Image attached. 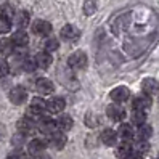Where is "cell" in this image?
Masks as SVG:
<instances>
[{
  "instance_id": "8fae6325",
  "label": "cell",
  "mask_w": 159,
  "mask_h": 159,
  "mask_svg": "<svg viewBox=\"0 0 159 159\" xmlns=\"http://www.w3.org/2000/svg\"><path fill=\"white\" fill-rule=\"evenodd\" d=\"M64 108H66V103H64V100L60 98V97H55L47 103V109H48L52 114H60L61 111H64Z\"/></svg>"
},
{
  "instance_id": "52a82bcc",
  "label": "cell",
  "mask_w": 159,
  "mask_h": 159,
  "mask_svg": "<svg viewBox=\"0 0 159 159\" xmlns=\"http://www.w3.org/2000/svg\"><path fill=\"white\" fill-rule=\"evenodd\" d=\"M18 130H20L23 135L32 134L34 130H35V122H34V119H31L29 116H26V117L20 119V120H18Z\"/></svg>"
},
{
  "instance_id": "4fadbf2b",
  "label": "cell",
  "mask_w": 159,
  "mask_h": 159,
  "mask_svg": "<svg viewBox=\"0 0 159 159\" xmlns=\"http://www.w3.org/2000/svg\"><path fill=\"white\" fill-rule=\"evenodd\" d=\"M11 42H13L15 47H18V48H23V47H26L29 43V35H27L23 29H20L11 35Z\"/></svg>"
},
{
  "instance_id": "8992f818",
  "label": "cell",
  "mask_w": 159,
  "mask_h": 159,
  "mask_svg": "<svg viewBox=\"0 0 159 159\" xmlns=\"http://www.w3.org/2000/svg\"><path fill=\"white\" fill-rule=\"evenodd\" d=\"M60 35H61V39L68 40V42H72V40H77V39H79L80 32H79V29H77L76 26H72V24H66V26H64L63 29H61Z\"/></svg>"
},
{
  "instance_id": "d4e9b609",
  "label": "cell",
  "mask_w": 159,
  "mask_h": 159,
  "mask_svg": "<svg viewBox=\"0 0 159 159\" xmlns=\"http://www.w3.org/2000/svg\"><path fill=\"white\" fill-rule=\"evenodd\" d=\"M13 48H15V45H13L11 39H2V40H0V53L11 55L13 53Z\"/></svg>"
},
{
  "instance_id": "5b68a950",
  "label": "cell",
  "mask_w": 159,
  "mask_h": 159,
  "mask_svg": "<svg viewBox=\"0 0 159 159\" xmlns=\"http://www.w3.org/2000/svg\"><path fill=\"white\" fill-rule=\"evenodd\" d=\"M35 89H37L39 93H42V95H50V93H53V90H55V85H53V82L50 79L40 77L35 82Z\"/></svg>"
},
{
  "instance_id": "7a4b0ae2",
  "label": "cell",
  "mask_w": 159,
  "mask_h": 159,
  "mask_svg": "<svg viewBox=\"0 0 159 159\" xmlns=\"http://www.w3.org/2000/svg\"><path fill=\"white\" fill-rule=\"evenodd\" d=\"M8 98H10V101L13 103V105H23V103L26 101V98H27V92H26L24 87L16 85V87H13L10 90Z\"/></svg>"
},
{
  "instance_id": "5bb4252c",
  "label": "cell",
  "mask_w": 159,
  "mask_h": 159,
  "mask_svg": "<svg viewBox=\"0 0 159 159\" xmlns=\"http://www.w3.org/2000/svg\"><path fill=\"white\" fill-rule=\"evenodd\" d=\"M45 149V142H42V140L39 138H34L29 142V145H27V151H29V154L32 156H40L43 153Z\"/></svg>"
},
{
  "instance_id": "83f0119b",
  "label": "cell",
  "mask_w": 159,
  "mask_h": 159,
  "mask_svg": "<svg viewBox=\"0 0 159 159\" xmlns=\"http://www.w3.org/2000/svg\"><path fill=\"white\" fill-rule=\"evenodd\" d=\"M97 10V3H95V0H87L85 3H84V13H85L87 16L93 15Z\"/></svg>"
},
{
  "instance_id": "f1b7e54d",
  "label": "cell",
  "mask_w": 159,
  "mask_h": 159,
  "mask_svg": "<svg viewBox=\"0 0 159 159\" xmlns=\"http://www.w3.org/2000/svg\"><path fill=\"white\" fill-rule=\"evenodd\" d=\"M60 47V43H58V40L57 39H48L47 40V43H45V52H55Z\"/></svg>"
},
{
  "instance_id": "ba28073f",
  "label": "cell",
  "mask_w": 159,
  "mask_h": 159,
  "mask_svg": "<svg viewBox=\"0 0 159 159\" xmlns=\"http://www.w3.org/2000/svg\"><path fill=\"white\" fill-rule=\"evenodd\" d=\"M142 90H143L145 95L153 97L154 93L159 92V82H157L156 79H153V77H148V79H145V80L142 82Z\"/></svg>"
},
{
  "instance_id": "d6986e66",
  "label": "cell",
  "mask_w": 159,
  "mask_h": 159,
  "mask_svg": "<svg viewBox=\"0 0 159 159\" xmlns=\"http://www.w3.org/2000/svg\"><path fill=\"white\" fill-rule=\"evenodd\" d=\"M57 125H58V129L63 130V132H68V130L72 129L74 120H72V117L68 116V114H61V116L57 119Z\"/></svg>"
},
{
  "instance_id": "277c9868",
  "label": "cell",
  "mask_w": 159,
  "mask_h": 159,
  "mask_svg": "<svg viewBox=\"0 0 159 159\" xmlns=\"http://www.w3.org/2000/svg\"><path fill=\"white\" fill-rule=\"evenodd\" d=\"M109 98L114 103H124L130 98V90L127 87H116L114 90H111Z\"/></svg>"
},
{
  "instance_id": "ffe728a7",
  "label": "cell",
  "mask_w": 159,
  "mask_h": 159,
  "mask_svg": "<svg viewBox=\"0 0 159 159\" xmlns=\"http://www.w3.org/2000/svg\"><path fill=\"white\" fill-rule=\"evenodd\" d=\"M117 137H120L124 142H129V140L134 138V127L130 124H120L119 130H117Z\"/></svg>"
},
{
  "instance_id": "9a60e30c",
  "label": "cell",
  "mask_w": 159,
  "mask_h": 159,
  "mask_svg": "<svg viewBox=\"0 0 159 159\" xmlns=\"http://www.w3.org/2000/svg\"><path fill=\"white\" fill-rule=\"evenodd\" d=\"M66 142H68L66 135H64V134H60V132H55L53 135H50L48 145L53 146V148H57V149H63L64 146H66Z\"/></svg>"
},
{
  "instance_id": "4316f807",
  "label": "cell",
  "mask_w": 159,
  "mask_h": 159,
  "mask_svg": "<svg viewBox=\"0 0 159 159\" xmlns=\"http://www.w3.org/2000/svg\"><path fill=\"white\" fill-rule=\"evenodd\" d=\"M148 149H149L148 142H142V140H138L137 145L134 146V153H135V154H145Z\"/></svg>"
},
{
  "instance_id": "7c38bea8",
  "label": "cell",
  "mask_w": 159,
  "mask_h": 159,
  "mask_svg": "<svg viewBox=\"0 0 159 159\" xmlns=\"http://www.w3.org/2000/svg\"><path fill=\"white\" fill-rule=\"evenodd\" d=\"M45 109H47V103H45L42 98L35 97V98H32V100H31V105H29V113H31L32 116H40Z\"/></svg>"
},
{
  "instance_id": "9c48e42d",
  "label": "cell",
  "mask_w": 159,
  "mask_h": 159,
  "mask_svg": "<svg viewBox=\"0 0 159 159\" xmlns=\"http://www.w3.org/2000/svg\"><path fill=\"white\" fill-rule=\"evenodd\" d=\"M32 32L37 35H48L52 32V24L48 21H43V20H37L32 24Z\"/></svg>"
},
{
  "instance_id": "484cf974",
  "label": "cell",
  "mask_w": 159,
  "mask_h": 159,
  "mask_svg": "<svg viewBox=\"0 0 159 159\" xmlns=\"http://www.w3.org/2000/svg\"><path fill=\"white\" fill-rule=\"evenodd\" d=\"M146 122V113L142 109H135L132 113V124H137V125H142Z\"/></svg>"
},
{
  "instance_id": "836d02e7",
  "label": "cell",
  "mask_w": 159,
  "mask_h": 159,
  "mask_svg": "<svg viewBox=\"0 0 159 159\" xmlns=\"http://www.w3.org/2000/svg\"><path fill=\"white\" fill-rule=\"evenodd\" d=\"M37 159H52V157H50L48 154H43V153H42V154H40L39 157H37Z\"/></svg>"
},
{
  "instance_id": "7402d4cb",
  "label": "cell",
  "mask_w": 159,
  "mask_h": 159,
  "mask_svg": "<svg viewBox=\"0 0 159 159\" xmlns=\"http://www.w3.org/2000/svg\"><path fill=\"white\" fill-rule=\"evenodd\" d=\"M153 135V127L149 124H142L138 125V140H142V142H148L149 137Z\"/></svg>"
},
{
  "instance_id": "f546056e",
  "label": "cell",
  "mask_w": 159,
  "mask_h": 159,
  "mask_svg": "<svg viewBox=\"0 0 159 159\" xmlns=\"http://www.w3.org/2000/svg\"><path fill=\"white\" fill-rule=\"evenodd\" d=\"M10 72V66L5 60H0V77H5L7 74Z\"/></svg>"
},
{
  "instance_id": "6da1fadb",
  "label": "cell",
  "mask_w": 159,
  "mask_h": 159,
  "mask_svg": "<svg viewBox=\"0 0 159 159\" xmlns=\"http://www.w3.org/2000/svg\"><path fill=\"white\" fill-rule=\"evenodd\" d=\"M68 64H69L71 69H84L87 66V55L84 53L82 50L74 52L72 55H69Z\"/></svg>"
},
{
  "instance_id": "cb8c5ba5",
  "label": "cell",
  "mask_w": 159,
  "mask_h": 159,
  "mask_svg": "<svg viewBox=\"0 0 159 159\" xmlns=\"http://www.w3.org/2000/svg\"><path fill=\"white\" fill-rule=\"evenodd\" d=\"M13 20H15L16 26H18V27H21V29H23V27H26L27 24H29V13L23 10V11H20V13H16Z\"/></svg>"
},
{
  "instance_id": "3957f363",
  "label": "cell",
  "mask_w": 159,
  "mask_h": 159,
  "mask_svg": "<svg viewBox=\"0 0 159 159\" xmlns=\"http://www.w3.org/2000/svg\"><path fill=\"white\" fill-rule=\"evenodd\" d=\"M106 114L111 120H114V122H120L124 117H125V111L122 106H119V103H114V105H109L106 108Z\"/></svg>"
},
{
  "instance_id": "1f68e13d",
  "label": "cell",
  "mask_w": 159,
  "mask_h": 159,
  "mask_svg": "<svg viewBox=\"0 0 159 159\" xmlns=\"http://www.w3.org/2000/svg\"><path fill=\"white\" fill-rule=\"evenodd\" d=\"M85 122H87V125L93 127V125H97V124H98V117H95L93 114H89V116L85 117Z\"/></svg>"
},
{
  "instance_id": "44dd1931",
  "label": "cell",
  "mask_w": 159,
  "mask_h": 159,
  "mask_svg": "<svg viewBox=\"0 0 159 159\" xmlns=\"http://www.w3.org/2000/svg\"><path fill=\"white\" fill-rule=\"evenodd\" d=\"M132 154H134V148L130 146L127 142H124L122 145H119L117 149H116V156L119 159H129Z\"/></svg>"
},
{
  "instance_id": "ac0fdd59",
  "label": "cell",
  "mask_w": 159,
  "mask_h": 159,
  "mask_svg": "<svg viewBox=\"0 0 159 159\" xmlns=\"http://www.w3.org/2000/svg\"><path fill=\"white\" fill-rule=\"evenodd\" d=\"M151 98H149L148 95H142V97H137L134 100V108L135 109H142V111H146L151 108Z\"/></svg>"
},
{
  "instance_id": "d6a6232c",
  "label": "cell",
  "mask_w": 159,
  "mask_h": 159,
  "mask_svg": "<svg viewBox=\"0 0 159 159\" xmlns=\"http://www.w3.org/2000/svg\"><path fill=\"white\" fill-rule=\"evenodd\" d=\"M23 142H24V135H23V134H21V135H15V138H13V145L21 146Z\"/></svg>"
},
{
  "instance_id": "30bf717a",
  "label": "cell",
  "mask_w": 159,
  "mask_h": 159,
  "mask_svg": "<svg viewBox=\"0 0 159 159\" xmlns=\"http://www.w3.org/2000/svg\"><path fill=\"white\" fill-rule=\"evenodd\" d=\"M57 120H52V119H42L40 122H39V130L43 134V135H53L55 132H57Z\"/></svg>"
},
{
  "instance_id": "2e32d148",
  "label": "cell",
  "mask_w": 159,
  "mask_h": 159,
  "mask_svg": "<svg viewBox=\"0 0 159 159\" xmlns=\"http://www.w3.org/2000/svg\"><path fill=\"white\" fill-rule=\"evenodd\" d=\"M100 138H101L103 145L114 146L116 142H117V132H114V130H111V129H106V130H103V132H101Z\"/></svg>"
},
{
  "instance_id": "4dcf8cb0",
  "label": "cell",
  "mask_w": 159,
  "mask_h": 159,
  "mask_svg": "<svg viewBox=\"0 0 159 159\" xmlns=\"http://www.w3.org/2000/svg\"><path fill=\"white\" fill-rule=\"evenodd\" d=\"M10 27H11V21H7V20H0V32L5 34L10 31Z\"/></svg>"
},
{
  "instance_id": "e0dca14e",
  "label": "cell",
  "mask_w": 159,
  "mask_h": 159,
  "mask_svg": "<svg viewBox=\"0 0 159 159\" xmlns=\"http://www.w3.org/2000/svg\"><path fill=\"white\" fill-rule=\"evenodd\" d=\"M35 64H37V68H42V69H47V68H50V64H52V57H50V53L48 52H42L39 53L35 57Z\"/></svg>"
},
{
  "instance_id": "603a6c76",
  "label": "cell",
  "mask_w": 159,
  "mask_h": 159,
  "mask_svg": "<svg viewBox=\"0 0 159 159\" xmlns=\"http://www.w3.org/2000/svg\"><path fill=\"white\" fill-rule=\"evenodd\" d=\"M13 18H15V11H13L11 5H8V3L0 5V20L13 21Z\"/></svg>"
}]
</instances>
